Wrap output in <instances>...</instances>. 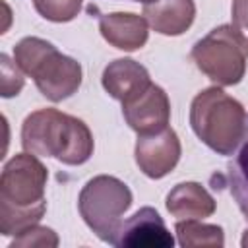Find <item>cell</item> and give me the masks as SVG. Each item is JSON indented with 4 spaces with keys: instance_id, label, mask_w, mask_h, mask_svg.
<instances>
[{
    "instance_id": "9a60e30c",
    "label": "cell",
    "mask_w": 248,
    "mask_h": 248,
    "mask_svg": "<svg viewBox=\"0 0 248 248\" xmlns=\"http://www.w3.org/2000/svg\"><path fill=\"white\" fill-rule=\"evenodd\" d=\"M229 176V188L232 198L236 200L238 209L248 219V140L236 153V157L227 167Z\"/></svg>"
},
{
    "instance_id": "5b68a950",
    "label": "cell",
    "mask_w": 248,
    "mask_h": 248,
    "mask_svg": "<svg viewBox=\"0 0 248 248\" xmlns=\"http://www.w3.org/2000/svg\"><path fill=\"white\" fill-rule=\"evenodd\" d=\"M190 56L215 85H236L246 74L248 39L234 23H223L202 37Z\"/></svg>"
},
{
    "instance_id": "8fae6325",
    "label": "cell",
    "mask_w": 248,
    "mask_h": 248,
    "mask_svg": "<svg viewBox=\"0 0 248 248\" xmlns=\"http://www.w3.org/2000/svg\"><path fill=\"white\" fill-rule=\"evenodd\" d=\"M103 87L105 91L120 101L126 103L145 91L153 81L149 78V72L132 58H116L103 70Z\"/></svg>"
},
{
    "instance_id": "52a82bcc",
    "label": "cell",
    "mask_w": 248,
    "mask_h": 248,
    "mask_svg": "<svg viewBox=\"0 0 248 248\" xmlns=\"http://www.w3.org/2000/svg\"><path fill=\"white\" fill-rule=\"evenodd\" d=\"M110 244L120 248H172L174 238L157 209L145 205L118 225Z\"/></svg>"
},
{
    "instance_id": "5bb4252c",
    "label": "cell",
    "mask_w": 248,
    "mask_h": 248,
    "mask_svg": "<svg viewBox=\"0 0 248 248\" xmlns=\"http://www.w3.org/2000/svg\"><path fill=\"white\" fill-rule=\"evenodd\" d=\"M174 231L182 248H221L225 244L223 229L219 225L202 223V219H180Z\"/></svg>"
},
{
    "instance_id": "d6986e66",
    "label": "cell",
    "mask_w": 248,
    "mask_h": 248,
    "mask_svg": "<svg viewBox=\"0 0 248 248\" xmlns=\"http://www.w3.org/2000/svg\"><path fill=\"white\" fill-rule=\"evenodd\" d=\"M232 23L238 29H248V0H232Z\"/></svg>"
},
{
    "instance_id": "7a4b0ae2",
    "label": "cell",
    "mask_w": 248,
    "mask_h": 248,
    "mask_svg": "<svg viewBox=\"0 0 248 248\" xmlns=\"http://www.w3.org/2000/svg\"><path fill=\"white\" fill-rule=\"evenodd\" d=\"M21 145L37 157H54L64 165H83L95 149L87 124L58 108H39L21 124Z\"/></svg>"
},
{
    "instance_id": "6da1fadb",
    "label": "cell",
    "mask_w": 248,
    "mask_h": 248,
    "mask_svg": "<svg viewBox=\"0 0 248 248\" xmlns=\"http://www.w3.org/2000/svg\"><path fill=\"white\" fill-rule=\"evenodd\" d=\"M46 180V167L29 151L14 155L4 165L0 176V232L4 236H17L45 217Z\"/></svg>"
},
{
    "instance_id": "8992f818",
    "label": "cell",
    "mask_w": 248,
    "mask_h": 248,
    "mask_svg": "<svg viewBox=\"0 0 248 248\" xmlns=\"http://www.w3.org/2000/svg\"><path fill=\"white\" fill-rule=\"evenodd\" d=\"M134 198L126 182L116 176L99 174L85 182L78 198V209L85 225L103 240L112 242V236L122 223V215L130 209Z\"/></svg>"
},
{
    "instance_id": "44dd1931",
    "label": "cell",
    "mask_w": 248,
    "mask_h": 248,
    "mask_svg": "<svg viewBox=\"0 0 248 248\" xmlns=\"http://www.w3.org/2000/svg\"><path fill=\"white\" fill-rule=\"evenodd\" d=\"M134 2H141V4H151V2H155V0H134Z\"/></svg>"
},
{
    "instance_id": "7c38bea8",
    "label": "cell",
    "mask_w": 248,
    "mask_h": 248,
    "mask_svg": "<svg viewBox=\"0 0 248 248\" xmlns=\"http://www.w3.org/2000/svg\"><path fill=\"white\" fill-rule=\"evenodd\" d=\"M149 27L161 35L176 37L190 29L196 17L194 0H155L151 4H143L141 14Z\"/></svg>"
},
{
    "instance_id": "30bf717a",
    "label": "cell",
    "mask_w": 248,
    "mask_h": 248,
    "mask_svg": "<svg viewBox=\"0 0 248 248\" xmlns=\"http://www.w3.org/2000/svg\"><path fill=\"white\" fill-rule=\"evenodd\" d=\"M99 31L103 39L114 48L132 52L141 48L149 37V23L143 16L132 12L101 14Z\"/></svg>"
},
{
    "instance_id": "ac0fdd59",
    "label": "cell",
    "mask_w": 248,
    "mask_h": 248,
    "mask_svg": "<svg viewBox=\"0 0 248 248\" xmlns=\"http://www.w3.org/2000/svg\"><path fill=\"white\" fill-rule=\"evenodd\" d=\"M0 70H2V97H14L17 95L21 89H23V83H25V78H23V72L21 68L12 62L6 54H0Z\"/></svg>"
},
{
    "instance_id": "9c48e42d",
    "label": "cell",
    "mask_w": 248,
    "mask_h": 248,
    "mask_svg": "<svg viewBox=\"0 0 248 248\" xmlns=\"http://www.w3.org/2000/svg\"><path fill=\"white\" fill-rule=\"evenodd\" d=\"M122 114L126 124L138 134H155L169 126L170 101L163 87L151 83L145 91L134 99L122 103Z\"/></svg>"
},
{
    "instance_id": "ffe728a7",
    "label": "cell",
    "mask_w": 248,
    "mask_h": 248,
    "mask_svg": "<svg viewBox=\"0 0 248 248\" xmlns=\"http://www.w3.org/2000/svg\"><path fill=\"white\" fill-rule=\"evenodd\" d=\"M242 246H244V248H248V229L244 231V236H242Z\"/></svg>"
},
{
    "instance_id": "3957f363",
    "label": "cell",
    "mask_w": 248,
    "mask_h": 248,
    "mask_svg": "<svg viewBox=\"0 0 248 248\" xmlns=\"http://www.w3.org/2000/svg\"><path fill=\"white\" fill-rule=\"evenodd\" d=\"M190 126L209 149L219 155H232L248 134V116L240 101L213 85L194 97Z\"/></svg>"
},
{
    "instance_id": "ba28073f",
    "label": "cell",
    "mask_w": 248,
    "mask_h": 248,
    "mask_svg": "<svg viewBox=\"0 0 248 248\" xmlns=\"http://www.w3.org/2000/svg\"><path fill=\"white\" fill-rule=\"evenodd\" d=\"M182 147L176 132L172 128H163L155 134H143L138 136L136 141V163L140 170L149 178H163L167 176L180 159Z\"/></svg>"
},
{
    "instance_id": "4fadbf2b",
    "label": "cell",
    "mask_w": 248,
    "mask_h": 248,
    "mask_svg": "<svg viewBox=\"0 0 248 248\" xmlns=\"http://www.w3.org/2000/svg\"><path fill=\"white\" fill-rule=\"evenodd\" d=\"M167 211L180 219H205L215 213L213 196L200 182H180L167 194Z\"/></svg>"
},
{
    "instance_id": "2e32d148",
    "label": "cell",
    "mask_w": 248,
    "mask_h": 248,
    "mask_svg": "<svg viewBox=\"0 0 248 248\" xmlns=\"http://www.w3.org/2000/svg\"><path fill=\"white\" fill-rule=\"evenodd\" d=\"M37 14L54 23L72 21L83 6V0H33Z\"/></svg>"
},
{
    "instance_id": "e0dca14e",
    "label": "cell",
    "mask_w": 248,
    "mask_h": 248,
    "mask_svg": "<svg viewBox=\"0 0 248 248\" xmlns=\"http://www.w3.org/2000/svg\"><path fill=\"white\" fill-rule=\"evenodd\" d=\"M12 248H35V246H58V236L52 229L48 227H41L39 223L25 229L23 232H19L14 242L10 244Z\"/></svg>"
},
{
    "instance_id": "277c9868",
    "label": "cell",
    "mask_w": 248,
    "mask_h": 248,
    "mask_svg": "<svg viewBox=\"0 0 248 248\" xmlns=\"http://www.w3.org/2000/svg\"><path fill=\"white\" fill-rule=\"evenodd\" d=\"M14 62L33 78L41 95L52 103L72 97L81 85V64L41 37H23L14 46Z\"/></svg>"
}]
</instances>
